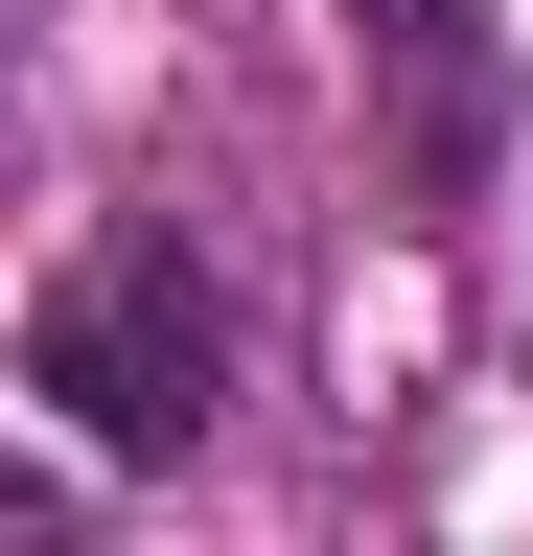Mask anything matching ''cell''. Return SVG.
Listing matches in <instances>:
<instances>
[{
	"instance_id": "1",
	"label": "cell",
	"mask_w": 533,
	"mask_h": 556,
	"mask_svg": "<svg viewBox=\"0 0 533 556\" xmlns=\"http://www.w3.org/2000/svg\"><path fill=\"white\" fill-rule=\"evenodd\" d=\"M24 394H47V441H71V464H186V441L232 417V278L186 255V208H116V232L47 255Z\"/></svg>"
},
{
	"instance_id": "2",
	"label": "cell",
	"mask_w": 533,
	"mask_h": 556,
	"mask_svg": "<svg viewBox=\"0 0 533 556\" xmlns=\"http://www.w3.org/2000/svg\"><path fill=\"white\" fill-rule=\"evenodd\" d=\"M348 24H371V47H441V0H348Z\"/></svg>"
}]
</instances>
